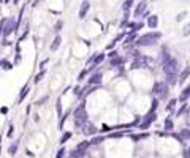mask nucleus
I'll use <instances>...</instances> for the list:
<instances>
[{
	"mask_svg": "<svg viewBox=\"0 0 190 158\" xmlns=\"http://www.w3.org/2000/svg\"><path fill=\"white\" fill-rule=\"evenodd\" d=\"M162 38V33L154 30V32H149V33H144V35L138 37L136 40V46L138 48H149V46H154V44H157V41Z\"/></svg>",
	"mask_w": 190,
	"mask_h": 158,
	"instance_id": "1",
	"label": "nucleus"
},
{
	"mask_svg": "<svg viewBox=\"0 0 190 158\" xmlns=\"http://www.w3.org/2000/svg\"><path fill=\"white\" fill-rule=\"evenodd\" d=\"M75 114V125L76 127H84L87 123V112H86V104L81 103L76 106V109L73 111Z\"/></svg>",
	"mask_w": 190,
	"mask_h": 158,
	"instance_id": "2",
	"label": "nucleus"
},
{
	"mask_svg": "<svg viewBox=\"0 0 190 158\" xmlns=\"http://www.w3.org/2000/svg\"><path fill=\"white\" fill-rule=\"evenodd\" d=\"M18 30V21H14L13 18H5L2 21V35L7 38L8 35H11L13 32Z\"/></svg>",
	"mask_w": 190,
	"mask_h": 158,
	"instance_id": "3",
	"label": "nucleus"
},
{
	"mask_svg": "<svg viewBox=\"0 0 190 158\" xmlns=\"http://www.w3.org/2000/svg\"><path fill=\"white\" fill-rule=\"evenodd\" d=\"M168 92H170V86L166 84V81H159L152 87V93L157 95L159 98H166L168 97Z\"/></svg>",
	"mask_w": 190,
	"mask_h": 158,
	"instance_id": "4",
	"label": "nucleus"
},
{
	"mask_svg": "<svg viewBox=\"0 0 190 158\" xmlns=\"http://www.w3.org/2000/svg\"><path fill=\"white\" fill-rule=\"evenodd\" d=\"M177 71H179V62H177V59L171 57L168 62L163 63V73L165 75H177Z\"/></svg>",
	"mask_w": 190,
	"mask_h": 158,
	"instance_id": "5",
	"label": "nucleus"
},
{
	"mask_svg": "<svg viewBox=\"0 0 190 158\" xmlns=\"http://www.w3.org/2000/svg\"><path fill=\"white\" fill-rule=\"evenodd\" d=\"M146 10H147V2L146 0H141L136 7H135V11H133V18H143L146 14Z\"/></svg>",
	"mask_w": 190,
	"mask_h": 158,
	"instance_id": "6",
	"label": "nucleus"
},
{
	"mask_svg": "<svg viewBox=\"0 0 190 158\" xmlns=\"http://www.w3.org/2000/svg\"><path fill=\"white\" fill-rule=\"evenodd\" d=\"M102 79H103V73L102 71H95L91 75L87 81V86H102Z\"/></svg>",
	"mask_w": 190,
	"mask_h": 158,
	"instance_id": "7",
	"label": "nucleus"
},
{
	"mask_svg": "<svg viewBox=\"0 0 190 158\" xmlns=\"http://www.w3.org/2000/svg\"><path fill=\"white\" fill-rule=\"evenodd\" d=\"M136 40H138L136 32H130V33H127V37L124 38V46H125V49H127V48H130L133 43H136Z\"/></svg>",
	"mask_w": 190,
	"mask_h": 158,
	"instance_id": "8",
	"label": "nucleus"
},
{
	"mask_svg": "<svg viewBox=\"0 0 190 158\" xmlns=\"http://www.w3.org/2000/svg\"><path fill=\"white\" fill-rule=\"evenodd\" d=\"M89 10H91V3H89V0H84V2L81 3V8H79V19L86 18V14L89 13Z\"/></svg>",
	"mask_w": 190,
	"mask_h": 158,
	"instance_id": "9",
	"label": "nucleus"
},
{
	"mask_svg": "<svg viewBox=\"0 0 190 158\" xmlns=\"http://www.w3.org/2000/svg\"><path fill=\"white\" fill-rule=\"evenodd\" d=\"M147 27H149V29H157V27H159V16L150 14L147 18Z\"/></svg>",
	"mask_w": 190,
	"mask_h": 158,
	"instance_id": "10",
	"label": "nucleus"
},
{
	"mask_svg": "<svg viewBox=\"0 0 190 158\" xmlns=\"http://www.w3.org/2000/svg\"><path fill=\"white\" fill-rule=\"evenodd\" d=\"M60 44H62V37H60V35H55V38L52 40V43H51V46H49V49L54 52V51H57V49L60 48Z\"/></svg>",
	"mask_w": 190,
	"mask_h": 158,
	"instance_id": "11",
	"label": "nucleus"
},
{
	"mask_svg": "<svg viewBox=\"0 0 190 158\" xmlns=\"http://www.w3.org/2000/svg\"><path fill=\"white\" fill-rule=\"evenodd\" d=\"M124 62H125V59L124 57H114V59H111V62H109V65L113 66V68H117V66H122L124 65Z\"/></svg>",
	"mask_w": 190,
	"mask_h": 158,
	"instance_id": "12",
	"label": "nucleus"
},
{
	"mask_svg": "<svg viewBox=\"0 0 190 158\" xmlns=\"http://www.w3.org/2000/svg\"><path fill=\"white\" fill-rule=\"evenodd\" d=\"M105 57H106V54H103V52H97V54H94V62H92V65H100L102 62L105 60Z\"/></svg>",
	"mask_w": 190,
	"mask_h": 158,
	"instance_id": "13",
	"label": "nucleus"
},
{
	"mask_svg": "<svg viewBox=\"0 0 190 158\" xmlns=\"http://www.w3.org/2000/svg\"><path fill=\"white\" fill-rule=\"evenodd\" d=\"M29 92H30V87H29V86H27V84H25V86L21 89V93H19V98H18V101H19V103H21V101H22V100H24V98L27 97V95H29Z\"/></svg>",
	"mask_w": 190,
	"mask_h": 158,
	"instance_id": "14",
	"label": "nucleus"
},
{
	"mask_svg": "<svg viewBox=\"0 0 190 158\" xmlns=\"http://www.w3.org/2000/svg\"><path fill=\"white\" fill-rule=\"evenodd\" d=\"M189 76H190V66H186V68L181 71V75H179V82H184Z\"/></svg>",
	"mask_w": 190,
	"mask_h": 158,
	"instance_id": "15",
	"label": "nucleus"
},
{
	"mask_svg": "<svg viewBox=\"0 0 190 158\" xmlns=\"http://www.w3.org/2000/svg\"><path fill=\"white\" fill-rule=\"evenodd\" d=\"M189 98H190V86H187L186 89L182 90V93H181L179 100H181V101H187Z\"/></svg>",
	"mask_w": 190,
	"mask_h": 158,
	"instance_id": "16",
	"label": "nucleus"
},
{
	"mask_svg": "<svg viewBox=\"0 0 190 158\" xmlns=\"http://www.w3.org/2000/svg\"><path fill=\"white\" fill-rule=\"evenodd\" d=\"M166 84L168 86H173V84H176L177 82V75H166Z\"/></svg>",
	"mask_w": 190,
	"mask_h": 158,
	"instance_id": "17",
	"label": "nucleus"
},
{
	"mask_svg": "<svg viewBox=\"0 0 190 158\" xmlns=\"http://www.w3.org/2000/svg\"><path fill=\"white\" fill-rule=\"evenodd\" d=\"M133 7V0H125L124 3H122V10H124V13H128V11L132 10Z\"/></svg>",
	"mask_w": 190,
	"mask_h": 158,
	"instance_id": "18",
	"label": "nucleus"
},
{
	"mask_svg": "<svg viewBox=\"0 0 190 158\" xmlns=\"http://www.w3.org/2000/svg\"><path fill=\"white\" fill-rule=\"evenodd\" d=\"M125 37H127V35H125L124 32H122V33H119V35H117V37L113 40V43H111L109 46H108V49H113V48L116 46V43H117V41H120V40H122V38H125Z\"/></svg>",
	"mask_w": 190,
	"mask_h": 158,
	"instance_id": "19",
	"label": "nucleus"
},
{
	"mask_svg": "<svg viewBox=\"0 0 190 158\" xmlns=\"http://www.w3.org/2000/svg\"><path fill=\"white\" fill-rule=\"evenodd\" d=\"M162 62H163V63H165V62H168L170 59H171V55H170V52H168V49H166V48H163V49H162Z\"/></svg>",
	"mask_w": 190,
	"mask_h": 158,
	"instance_id": "20",
	"label": "nucleus"
},
{
	"mask_svg": "<svg viewBox=\"0 0 190 158\" xmlns=\"http://www.w3.org/2000/svg\"><path fill=\"white\" fill-rule=\"evenodd\" d=\"M0 65H2V68H3V70H11L14 63H11V62H8L7 59H3L2 62H0Z\"/></svg>",
	"mask_w": 190,
	"mask_h": 158,
	"instance_id": "21",
	"label": "nucleus"
},
{
	"mask_svg": "<svg viewBox=\"0 0 190 158\" xmlns=\"http://www.w3.org/2000/svg\"><path fill=\"white\" fill-rule=\"evenodd\" d=\"M62 29H64V21H62V19H59V21L54 24V32H55V33H59Z\"/></svg>",
	"mask_w": 190,
	"mask_h": 158,
	"instance_id": "22",
	"label": "nucleus"
},
{
	"mask_svg": "<svg viewBox=\"0 0 190 158\" xmlns=\"http://www.w3.org/2000/svg\"><path fill=\"white\" fill-rule=\"evenodd\" d=\"M44 75H46V71H44V70H41V71H40V73H38V75L35 76V78H33V82H35V84H38V82H40L41 79L44 78Z\"/></svg>",
	"mask_w": 190,
	"mask_h": 158,
	"instance_id": "23",
	"label": "nucleus"
},
{
	"mask_svg": "<svg viewBox=\"0 0 190 158\" xmlns=\"http://www.w3.org/2000/svg\"><path fill=\"white\" fill-rule=\"evenodd\" d=\"M84 133H87V134H92V133H95V127L94 125H91V123H86L84 125Z\"/></svg>",
	"mask_w": 190,
	"mask_h": 158,
	"instance_id": "24",
	"label": "nucleus"
},
{
	"mask_svg": "<svg viewBox=\"0 0 190 158\" xmlns=\"http://www.w3.org/2000/svg\"><path fill=\"white\" fill-rule=\"evenodd\" d=\"M55 108H57V114L62 117V101H60V98L57 100V104H55Z\"/></svg>",
	"mask_w": 190,
	"mask_h": 158,
	"instance_id": "25",
	"label": "nucleus"
},
{
	"mask_svg": "<svg viewBox=\"0 0 190 158\" xmlns=\"http://www.w3.org/2000/svg\"><path fill=\"white\" fill-rule=\"evenodd\" d=\"M89 71H91V70H89V68H86V70H82L81 73H79V78H78V79H79V81H82V79H84L87 75H89Z\"/></svg>",
	"mask_w": 190,
	"mask_h": 158,
	"instance_id": "26",
	"label": "nucleus"
},
{
	"mask_svg": "<svg viewBox=\"0 0 190 158\" xmlns=\"http://www.w3.org/2000/svg\"><path fill=\"white\" fill-rule=\"evenodd\" d=\"M165 130H173V120L171 118H166L165 120Z\"/></svg>",
	"mask_w": 190,
	"mask_h": 158,
	"instance_id": "27",
	"label": "nucleus"
},
{
	"mask_svg": "<svg viewBox=\"0 0 190 158\" xmlns=\"http://www.w3.org/2000/svg\"><path fill=\"white\" fill-rule=\"evenodd\" d=\"M70 138H71V133H65V134H64V136H62V138H60V142H62V144H64V142H67V141H68Z\"/></svg>",
	"mask_w": 190,
	"mask_h": 158,
	"instance_id": "28",
	"label": "nucleus"
},
{
	"mask_svg": "<svg viewBox=\"0 0 190 158\" xmlns=\"http://www.w3.org/2000/svg\"><path fill=\"white\" fill-rule=\"evenodd\" d=\"M16 150H18V142L13 144V145L10 147V154H11V155H14V154H16Z\"/></svg>",
	"mask_w": 190,
	"mask_h": 158,
	"instance_id": "29",
	"label": "nucleus"
},
{
	"mask_svg": "<svg viewBox=\"0 0 190 158\" xmlns=\"http://www.w3.org/2000/svg\"><path fill=\"white\" fill-rule=\"evenodd\" d=\"M155 109H157V100H152V106H150L149 112H155Z\"/></svg>",
	"mask_w": 190,
	"mask_h": 158,
	"instance_id": "30",
	"label": "nucleus"
},
{
	"mask_svg": "<svg viewBox=\"0 0 190 158\" xmlns=\"http://www.w3.org/2000/svg\"><path fill=\"white\" fill-rule=\"evenodd\" d=\"M106 55H108L109 59H114V57H117V51H116V49H114V51H109Z\"/></svg>",
	"mask_w": 190,
	"mask_h": 158,
	"instance_id": "31",
	"label": "nucleus"
},
{
	"mask_svg": "<svg viewBox=\"0 0 190 158\" xmlns=\"http://www.w3.org/2000/svg\"><path fill=\"white\" fill-rule=\"evenodd\" d=\"M186 16H187V13H186V11H182V13H179V14L176 16V21H182Z\"/></svg>",
	"mask_w": 190,
	"mask_h": 158,
	"instance_id": "32",
	"label": "nucleus"
},
{
	"mask_svg": "<svg viewBox=\"0 0 190 158\" xmlns=\"http://www.w3.org/2000/svg\"><path fill=\"white\" fill-rule=\"evenodd\" d=\"M176 103H177V100H174V98L170 100V103H168V109H173V108L176 106Z\"/></svg>",
	"mask_w": 190,
	"mask_h": 158,
	"instance_id": "33",
	"label": "nucleus"
},
{
	"mask_svg": "<svg viewBox=\"0 0 190 158\" xmlns=\"http://www.w3.org/2000/svg\"><path fill=\"white\" fill-rule=\"evenodd\" d=\"M189 33H190V24H187L186 27H184V32H182V35H184V37H187Z\"/></svg>",
	"mask_w": 190,
	"mask_h": 158,
	"instance_id": "34",
	"label": "nucleus"
},
{
	"mask_svg": "<svg viewBox=\"0 0 190 158\" xmlns=\"http://www.w3.org/2000/svg\"><path fill=\"white\" fill-rule=\"evenodd\" d=\"M27 35H29V30H25L24 33H22V35H21V38H19V41H24V40L27 38Z\"/></svg>",
	"mask_w": 190,
	"mask_h": 158,
	"instance_id": "35",
	"label": "nucleus"
},
{
	"mask_svg": "<svg viewBox=\"0 0 190 158\" xmlns=\"http://www.w3.org/2000/svg\"><path fill=\"white\" fill-rule=\"evenodd\" d=\"M143 27H144V24H143V22H136V27H135V32H136V30H139V29H143Z\"/></svg>",
	"mask_w": 190,
	"mask_h": 158,
	"instance_id": "36",
	"label": "nucleus"
},
{
	"mask_svg": "<svg viewBox=\"0 0 190 158\" xmlns=\"http://www.w3.org/2000/svg\"><path fill=\"white\" fill-rule=\"evenodd\" d=\"M182 136H184V138H189V139H190V131H189V130H184V131H182Z\"/></svg>",
	"mask_w": 190,
	"mask_h": 158,
	"instance_id": "37",
	"label": "nucleus"
},
{
	"mask_svg": "<svg viewBox=\"0 0 190 158\" xmlns=\"http://www.w3.org/2000/svg\"><path fill=\"white\" fill-rule=\"evenodd\" d=\"M64 155H65V149H60V150H59V154H57V158H62Z\"/></svg>",
	"mask_w": 190,
	"mask_h": 158,
	"instance_id": "38",
	"label": "nucleus"
},
{
	"mask_svg": "<svg viewBox=\"0 0 190 158\" xmlns=\"http://www.w3.org/2000/svg\"><path fill=\"white\" fill-rule=\"evenodd\" d=\"M46 100H48V97H44V98H41L40 101H37L35 104H37V106H40V104H41V103H44V101H46Z\"/></svg>",
	"mask_w": 190,
	"mask_h": 158,
	"instance_id": "39",
	"label": "nucleus"
},
{
	"mask_svg": "<svg viewBox=\"0 0 190 158\" xmlns=\"http://www.w3.org/2000/svg\"><path fill=\"white\" fill-rule=\"evenodd\" d=\"M13 3L16 5V3H19V0H13Z\"/></svg>",
	"mask_w": 190,
	"mask_h": 158,
	"instance_id": "40",
	"label": "nucleus"
},
{
	"mask_svg": "<svg viewBox=\"0 0 190 158\" xmlns=\"http://www.w3.org/2000/svg\"><path fill=\"white\" fill-rule=\"evenodd\" d=\"M3 2H5V3H8V2H10V0H3Z\"/></svg>",
	"mask_w": 190,
	"mask_h": 158,
	"instance_id": "41",
	"label": "nucleus"
},
{
	"mask_svg": "<svg viewBox=\"0 0 190 158\" xmlns=\"http://www.w3.org/2000/svg\"><path fill=\"white\" fill-rule=\"evenodd\" d=\"M189 154H190V149H189Z\"/></svg>",
	"mask_w": 190,
	"mask_h": 158,
	"instance_id": "42",
	"label": "nucleus"
}]
</instances>
